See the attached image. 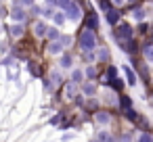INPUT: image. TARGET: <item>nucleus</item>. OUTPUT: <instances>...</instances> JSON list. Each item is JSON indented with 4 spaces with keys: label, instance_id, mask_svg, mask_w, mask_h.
I'll list each match as a JSON object with an SVG mask.
<instances>
[{
    "label": "nucleus",
    "instance_id": "10",
    "mask_svg": "<svg viewBox=\"0 0 153 142\" xmlns=\"http://www.w3.org/2000/svg\"><path fill=\"white\" fill-rule=\"evenodd\" d=\"M51 17L55 19V23H57V25H63V23H65V17H63V13H53Z\"/></svg>",
    "mask_w": 153,
    "mask_h": 142
},
{
    "label": "nucleus",
    "instance_id": "19",
    "mask_svg": "<svg viewBox=\"0 0 153 142\" xmlns=\"http://www.w3.org/2000/svg\"><path fill=\"white\" fill-rule=\"evenodd\" d=\"M99 7H101L103 11H109V2H107V0H99Z\"/></svg>",
    "mask_w": 153,
    "mask_h": 142
},
{
    "label": "nucleus",
    "instance_id": "11",
    "mask_svg": "<svg viewBox=\"0 0 153 142\" xmlns=\"http://www.w3.org/2000/svg\"><path fill=\"white\" fill-rule=\"evenodd\" d=\"M132 17H134L136 21H140V19L145 17V11H143V9H134V11H132Z\"/></svg>",
    "mask_w": 153,
    "mask_h": 142
},
{
    "label": "nucleus",
    "instance_id": "5",
    "mask_svg": "<svg viewBox=\"0 0 153 142\" xmlns=\"http://www.w3.org/2000/svg\"><path fill=\"white\" fill-rule=\"evenodd\" d=\"M97 25H99V19H97V15H90V17H88V23H86V29L94 32V29H97Z\"/></svg>",
    "mask_w": 153,
    "mask_h": 142
},
{
    "label": "nucleus",
    "instance_id": "8",
    "mask_svg": "<svg viewBox=\"0 0 153 142\" xmlns=\"http://www.w3.org/2000/svg\"><path fill=\"white\" fill-rule=\"evenodd\" d=\"M34 32H36V36H44V34H46V25H44L42 21H38V23L34 25Z\"/></svg>",
    "mask_w": 153,
    "mask_h": 142
},
{
    "label": "nucleus",
    "instance_id": "25",
    "mask_svg": "<svg viewBox=\"0 0 153 142\" xmlns=\"http://www.w3.org/2000/svg\"><path fill=\"white\" fill-rule=\"evenodd\" d=\"M128 119H136V113L134 111H128Z\"/></svg>",
    "mask_w": 153,
    "mask_h": 142
},
{
    "label": "nucleus",
    "instance_id": "23",
    "mask_svg": "<svg viewBox=\"0 0 153 142\" xmlns=\"http://www.w3.org/2000/svg\"><path fill=\"white\" fill-rule=\"evenodd\" d=\"M115 73H117V71H115V67H109V77H111V79L115 77Z\"/></svg>",
    "mask_w": 153,
    "mask_h": 142
},
{
    "label": "nucleus",
    "instance_id": "14",
    "mask_svg": "<svg viewBox=\"0 0 153 142\" xmlns=\"http://www.w3.org/2000/svg\"><path fill=\"white\" fill-rule=\"evenodd\" d=\"M46 36H48V38H51V40H57V38H59V32H57V29H53V27H51V29H46Z\"/></svg>",
    "mask_w": 153,
    "mask_h": 142
},
{
    "label": "nucleus",
    "instance_id": "2",
    "mask_svg": "<svg viewBox=\"0 0 153 142\" xmlns=\"http://www.w3.org/2000/svg\"><path fill=\"white\" fill-rule=\"evenodd\" d=\"M63 11H65V15H67V19H71V21H78L80 17H82V11H80V7L74 2V0H69V2L63 7Z\"/></svg>",
    "mask_w": 153,
    "mask_h": 142
},
{
    "label": "nucleus",
    "instance_id": "24",
    "mask_svg": "<svg viewBox=\"0 0 153 142\" xmlns=\"http://www.w3.org/2000/svg\"><path fill=\"white\" fill-rule=\"evenodd\" d=\"M99 59H107V50H101L99 52Z\"/></svg>",
    "mask_w": 153,
    "mask_h": 142
},
{
    "label": "nucleus",
    "instance_id": "27",
    "mask_svg": "<svg viewBox=\"0 0 153 142\" xmlns=\"http://www.w3.org/2000/svg\"><path fill=\"white\" fill-rule=\"evenodd\" d=\"M4 15H7V11H4V9H0V19H2Z\"/></svg>",
    "mask_w": 153,
    "mask_h": 142
},
{
    "label": "nucleus",
    "instance_id": "12",
    "mask_svg": "<svg viewBox=\"0 0 153 142\" xmlns=\"http://www.w3.org/2000/svg\"><path fill=\"white\" fill-rule=\"evenodd\" d=\"M11 34H13V36H21V34H23V25H21V23H19V25H13V27H11Z\"/></svg>",
    "mask_w": 153,
    "mask_h": 142
},
{
    "label": "nucleus",
    "instance_id": "13",
    "mask_svg": "<svg viewBox=\"0 0 153 142\" xmlns=\"http://www.w3.org/2000/svg\"><path fill=\"white\" fill-rule=\"evenodd\" d=\"M136 142H153V138H151V136H149L147 132H143V134H140V136L136 138Z\"/></svg>",
    "mask_w": 153,
    "mask_h": 142
},
{
    "label": "nucleus",
    "instance_id": "26",
    "mask_svg": "<svg viewBox=\"0 0 153 142\" xmlns=\"http://www.w3.org/2000/svg\"><path fill=\"white\" fill-rule=\"evenodd\" d=\"M32 2H34V0H21V4H25V7H30Z\"/></svg>",
    "mask_w": 153,
    "mask_h": 142
},
{
    "label": "nucleus",
    "instance_id": "6",
    "mask_svg": "<svg viewBox=\"0 0 153 142\" xmlns=\"http://www.w3.org/2000/svg\"><path fill=\"white\" fill-rule=\"evenodd\" d=\"M11 17H13L15 21H23V19H25V13H23V9L17 7V9H13V15H11Z\"/></svg>",
    "mask_w": 153,
    "mask_h": 142
},
{
    "label": "nucleus",
    "instance_id": "22",
    "mask_svg": "<svg viewBox=\"0 0 153 142\" xmlns=\"http://www.w3.org/2000/svg\"><path fill=\"white\" fill-rule=\"evenodd\" d=\"M122 104L128 109V107H130V98H128V96H124V98H122Z\"/></svg>",
    "mask_w": 153,
    "mask_h": 142
},
{
    "label": "nucleus",
    "instance_id": "3",
    "mask_svg": "<svg viewBox=\"0 0 153 142\" xmlns=\"http://www.w3.org/2000/svg\"><path fill=\"white\" fill-rule=\"evenodd\" d=\"M115 38H117V40H130V38H132V27L126 25V23L120 25L117 32H115Z\"/></svg>",
    "mask_w": 153,
    "mask_h": 142
},
{
    "label": "nucleus",
    "instance_id": "17",
    "mask_svg": "<svg viewBox=\"0 0 153 142\" xmlns=\"http://www.w3.org/2000/svg\"><path fill=\"white\" fill-rule=\"evenodd\" d=\"M97 121H99V123H107V121H109L107 113H99V115H97Z\"/></svg>",
    "mask_w": 153,
    "mask_h": 142
},
{
    "label": "nucleus",
    "instance_id": "7",
    "mask_svg": "<svg viewBox=\"0 0 153 142\" xmlns=\"http://www.w3.org/2000/svg\"><path fill=\"white\" fill-rule=\"evenodd\" d=\"M63 50V44L61 42H51V46H48V52H53V54H59Z\"/></svg>",
    "mask_w": 153,
    "mask_h": 142
},
{
    "label": "nucleus",
    "instance_id": "21",
    "mask_svg": "<svg viewBox=\"0 0 153 142\" xmlns=\"http://www.w3.org/2000/svg\"><path fill=\"white\" fill-rule=\"evenodd\" d=\"M84 92H88V94H92V92H94V86H90V84H88V86H84Z\"/></svg>",
    "mask_w": 153,
    "mask_h": 142
},
{
    "label": "nucleus",
    "instance_id": "4",
    "mask_svg": "<svg viewBox=\"0 0 153 142\" xmlns=\"http://www.w3.org/2000/svg\"><path fill=\"white\" fill-rule=\"evenodd\" d=\"M117 19H120V13H117L115 9H109V11H107V21H109V23H117Z\"/></svg>",
    "mask_w": 153,
    "mask_h": 142
},
{
    "label": "nucleus",
    "instance_id": "16",
    "mask_svg": "<svg viewBox=\"0 0 153 142\" xmlns=\"http://www.w3.org/2000/svg\"><path fill=\"white\" fill-rule=\"evenodd\" d=\"M111 86H113L115 90H122V88H124V84H122V79H115V77L111 79Z\"/></svg>",
    "mask_w": 153,
    "mask_h": 142
},
{
    "label": "nucleus",
    "instance_id": "1",
    "mask_svg": "<svg viewBox=\"0 0 153 142\" xmlns=\"http://www.w3.org/2000/svg\"><path fill=\"white\" fill-rule=\"evenodd\" d=\"M94 46H97V38H94V34H92L90 29L84 27L82 34H80V48H82L84 52H92Z\"/></svg>",
    "mask_w": 153,
    "mask_h": 142
},
{
    "label": "nucleus",
    "instance_id": "9",
    "mask_svg": "<svg viewBox=\"0 0 153 142\" xmlns=\"http://www.w3.org/2000/svg\"><path fill=\"white\" fill-rule=\"evenodd\" d=\"M124 73H126V77H128V84H136V77H134V73H132V69L126 65L124 67Z\"/></svg>",
    "mask_w": 153,
    "mask_h": 142
},
{
    "label": "nucleus",
    "instance_id": "28",
    "mask_svg": "<svg viewBox=\"0 0 153 142\" xmlns=\"http://www.w3.org/2000/svg\"><path fill=\"white\" fill-rule=\"evenodd\" d=\"M113 2H115V4H122V0H113Z\"/></svg>",
    "mask_w": 153,
    "mask_h": 142
},
{
    "label": "nucleus",
    "instance_id": "15",
    "mask_svg": "<svg viewBox=\"0 0 153 142\" xmlns=\"http://www.w3.org/2000/svg\"><path fill=\"white\" fill-rule=\"evenodd\" d=\"M71 65V57L69 54H63V59H61V67H69Z\"/></svg>",
    "mask_w": 153,
    "mask_h": 142
},
{
    "label": "nucleus",
    "instance_id": "18",
    "mask_svg": "<svg viewBox=\"0 0 153 142\" xmlns=\"http://www.w3.org/2000/svg\"><path fill=\"white\" fill-rule=\"evenodd\" d=\"M145 57H147V61H151V59H153V52H151V44H147V46H145Z\"/></svg>",
    "mask_w": 153,
    "mask_h": 142
},
{
    "label": "nucleus",
    "instance_id": "20",
    "mask_svg": "<svg viewBox=\"0 0 153 142\" xmlns=\"http://www.w3.org/2000/svg\"><path fill=\"white\" fill-rule=\"evenodd\" d=\"M82 79V73L80 71H74V82H80Z\"/></svg>",
    "mask_w": 153,
    "mask_h": 142
}]
</instances>
